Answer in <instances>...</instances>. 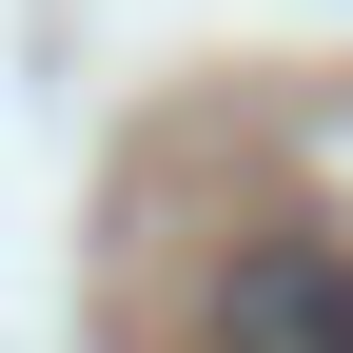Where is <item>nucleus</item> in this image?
<instances>
[{"instance_id": "nucleus-1", "label": "nucleus", "mask_w": 353, "mask_h": 353, "mask_svg": "<svg viewBox=\"0 0 353 353\" xmlns=\"http://www.w3.org/2000/svg\"><path fill=\"white\" fill-rule=\"evenodd\" d=\"M216 353H353V236H236Z\"/></svg>"}]
</instances>
